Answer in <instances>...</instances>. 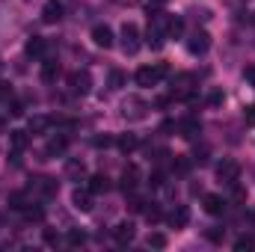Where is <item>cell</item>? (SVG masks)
I'll use <instances>...</instances> for the list:
<instances>
[{
	"instance_id": "cell-1",
	"label": "cell",
	"mask_w": 255,
	"mask_h": 252,
	"mask_svg": "<svg viewBox=\"0 0 255 252\" xmlns=\"http://www.w3.org/2000/svg\"><path fill=\"white\" fill-rule=\"evenodd\" d=\"M136 83L139 86H154L157 80H163V77H169V65L166 63H157V65H142V68H136Z\"/></svg>"
},
{
	"instance_id": "cell-2",
	"label": "cell",
	"mask_w": 255,
	"mask_h": 252,
	"mask_svg": "<svg viewBox=\"0 0 255 252\" xmlns=\"http://www.w3.org/2000/svg\"><path fill=\"white\" fill-rule=\"evenodd\" d=\"M217 178H220L223 184H235V181L241 178V163L232 160V157H223V160L217 163Z\"/></svg>"
},
{
	"instance_id": "cell-3",
	"label": "cell",
	"mask_w": 255,
	"mask_h": 252,
	"mask_svg": "<svg viewBox=\"0 0 255 252\" xmlns=\"http://www.w3.org/2000/svg\"><path fill=\"white\" fill-rule=\"evenodd\" d=\"M139 30H136V24H130L128 21L125 27H122V51H125L128 57H133L136 51H139Z\"/></svg>"
},
{
	"instance_id": "cell-4",
	"label": "cell",
	"mask_w": 255,
	"mask_h": 252,
	"mask_svg": "<svg viewBox=\"0 0 255 252\" xmlns=\"http://www.w3.org/2000/svg\"><path fill=\"white\" fill-rule=\"evenodd\" d=\"M145 113H148V104L142 98H128L122 104V116L128 122H139V119H145Z\"/></svg>"
},
{
	"instance_id": "cell-5",
	"label": "cell",
	"mask_w": 255,
	"mask_h": 252,
	"mask_svg": "<svg viewBox=\"0 0 255 252\" xmlns=\"http://www.w3.org/2000/svg\"><path fill=\"white\" fill-rule=\"evenodd\" d=\"M187 51H190L193 57H205V54L211 51V36H208L205 30H196L190 36V42H187Z\"/></svg>"
},
{
	"instance_id": "cell-6",
	"label": "cell",
	"mask_w": 255,
	"mask_h": 252,
	"mask_svg": "<svg viewBox=\"0 0 255 252\" xmlns=\"http://www.w3.org/2000/svg\"><path fill=\"white\" fill-rule=\"evenodd\" d=\"M68 86H71L74 95H89V92H92V77H89V71H74V74L68 77Z\"/></svg>"
},
{
	"instance_id": "cell-7",
	"label": "cell",
	"mask_w": 255,
	"mask_h": 252,
	"mask_svg": "<svg viewBox=\"0 0 255 252\" xmlns=\"http://www.w3.org/2000/svg\"><path fill=\"white\" fill-rule=\"evenodd\" d=\"M92 42L98 45V48H104V51H110L113 48V30L107 27V24H98V27H92Z\"/></svg>"
},
{
	"instance_id": "cell-8",
	"label": "cell",
	"mask_w": 255,
	"mask_h": 252,
	"mask_svg": "<svg viewBox=\"0 0 255 252\" xmlns=\"http://www.w3.org/2000/svg\"><path fill=\"white\" fill-rule=\"evenodd\" d=\"M202 208H205L211 217H223V211H226V199L217 196V193H205V196H202Z\"/></svg>"
},
{
	"instance_id": "cell-9",
	"label": "cell",
	"mask_w": 255,
	"mask_h": 252,
	"mask_svg": "<svg viewBox=\"0 0 255 252\" xmlns=\"http://www.w3.org/2000/svg\"><path fill=\"white\" fill-rule=\"evenodd\" d=\"M71 205L77 208V211H83V214H89L92 211V190H74L71 193Z\"/></svg>"
},
{
	"instance_id": "cell-10",
	"label": "cell",
	"mask_w": 255,
	"mask_h": 252,
	"mask_svg": "<svg viewBox=\"0 0 255 252\" xmlns=\"http://www.w3.org/2000/svg\"><path fill=\"white\" fill-rule=\"evenodd\" d=\"M187 223H190V208H187V205H178V208L169 214V226H172V229H187Z\"/></svg>"
},
{
	"instance_id": "cell-11",
	"label": "cell",
	"mask_w": 255,
	"mask_h": 252,
	"mask_svg": "<svg viewBox=\"0 0 255 252\" xmlns=\"http://www.w3.org/2000/svg\"><path fill=\"white\" fill-rule=\"evenodd\" d=\"M45 48H48V45H45V39H42V36H30V39H27V45H24V54H27V57H33V60H39V57L45 54Z\"/></svg>"
},
{
	"instance_id": "cell-12",
	"label": "cell",
	"mask_w": 255,
	"mask_h": 252,
	"mask_svg": "<svg viewBox=\"0 0 255 252\" xmlns=\"http://www.w3.org/2000/svg\"><path fill=\"white\" fill-rule=\"evenodd\" d=\"M113 238H116V244H130V241L136 238V229H133V223H119V226L113 229Z\"/></svg>"
},
{
	"instance_id": "cell-13",
	"label": "cell",
	"mask_w": 255,
	"mask_h": 252,
	"mask_svg": "<svg viewBox=\"0 0 255 252\" xmlns=\"http://www.w3.org/2000/svg\"><path fill=\"white\" fill-rule=\"evenodd\" d=\"M60 18H63V6H60L57 0L45 3V9H42V21H45V24H57Z\"/></svg>"
},
{
	"instance_id": "cell-14",
	"label": "cell",
	"mask_w": 255,
	"mask_h": 252,
	"mask_svg": "<svg viewBox=\"0 0 255 252\" xmlns=\"http://www.w3.org/2000/svg\"><path fill=\"white\" fill-rule=\"evenodd\" d=\"M65 178H68V181H83V178H86L83 160H68V163H65Z\"/></svg>"
},
{
	"instance_id": "cell-15",
	"label": "cell",
	"mask_w": 255,
	"mask_h": 252,
	"mask_svg": "<svg viewBox=\"0 0 255 252\" xmlns=\"http://www.w3.org/2000/svg\"><path fill=\"white\" fill-rule=\"evenodd\" d=\"M175 127H178V133H181L184 139H196V136H199V130H202V125H199L196 119H184V122H178Z\"/></svg>"
},
{
	"instance_id": "cell-16",
	"label": "cell",
	"mask_w": 255,
	"mask_h": 252,
	"mask_svg": "<svg viewBox=\"0 0 255 252\" xmlns=\"http://www.w3.org/2000/svg\"><path fill=\"white\" fill-rule=\"evenodd\" d=\"M181 33H184V18H178V15L166 18V36L169 39H181Z\"/></svg>"
},
{
	"instance_id": "cell-17",
	"label": "cell",
	"mask_w": 255,
	"mask_h": 252,
	"mask_svg": "<svg viewBox=\"0 0 255 252\" xmlns=\"http://www.w3.org/2000/svg\"><path fill=\"white\" fill-rule=\"evenodd\" d=\"M27 142H30L27 130H9V145H12V151H24Z\"/></svg>"
},
{
	"instance_id": "cell-18",
	"label": "cell",
	"mask_w": 255,
	"mask_h": 252,
	"mask_svg": "<svg viewBox=\"0 0 255 252\" xmlns=\"http://www.w3.org/2000/svg\"><path fill=\"white\" fill-rule=\"evenodd\" d=\"M65 148H68V139H65V136H54V139L48 142L45 154H48V157H60V154H65Z\"/></svg>"
},
{
	"instance_id": "cell-19",
	"label": "cell",
	"mask_w": 255,
	"mask_h": 252,
	"mask_svg": "<svg viewBox=\"0 0 255 252\" xmlns=\"http://www.w3.org/2000/svg\"><path fill=\"white\" fill-rule=\"evenodd\" d=\"M136 181H139V169L136 166H128L125 172H122V190L130 193V190L136 187Z\"/></svg>"
},
{
	"instance_id": "cell-20",
	"label": "cell",
	"mask_w": 255,
	"mask_h": 252,
	"mask_svg": "<svg viewBox=\"0 0 255 252\" xmlns=\"http://www.w3.org/2000/svg\"><path fill=\"white\" fill-rule=\"evenodd\" d=\"M57 77H60V63H57V60L42 63V80H45V83H54Z\"/></svg>"
},
{
	"instance_id": "cell-21",
	"label": "cell",
	"mask_w": 255,
	"mask_h": 252,
	"mask_svg": "<svg viewBox=\"0 0 255 252\" xmlns=\"http://www.w3.org/2000/svg\"><path fill=\"white\" fill-rule=\"evenodd\" d=\"M51 125H54V122H51L48 116H33V119H30V133H33V136H39V133H45Z\"/></svg>"
},
{
	"instance_id": "cell-22",
	"label": "cell",
	"mask_w": 255,
	"mask_h": 252,
	"mask_svg": "<svg viewBox=\"0 0 255 252\" xmlns=\"http://www.w3.org/2000/svg\"><path fill=\"white\" fill-rule=\"evenodd\" d=\"M116 145H119V148H122L125 154H130V151H133V148L139 145V139H136V133H122V136L116 139Z\"/></svg>"
},
{
	"instance_id": "cell-23",
	"label": "cell",
	"mask_w": 255,
	"mask_h": 252,
	"mask_svg": "<svg viewBox=\"0 0 255 252\" xmlns=\"http://www.w3.org/2000/svg\"><path fill=\"white\" fill-rule=\"evenodd\" d=\"M89 190H92V193H107V190H110V178H107V175H92V178H89Z\"/></svg>"
},
{
	"instance_id": "cell-24",
	"label": "cell",
	"mask_w": 255,
	"mask_h": 252,
	"mask_svg": "<svg viewBox=\"0 0 255 252\" xmlns=\"http://www.w3.org/2000/svg\"><path fill=\"white\" fill-rule=\"evenodd\" d=\"M36 187H39V193H42V196H57L60 184H57L54 178H39V184H36Z\"/></svg>"
},
{
	"instance_id": "cell-25",
	"label": "cell",
	"mask_w": 255,
	"mask_h": 252,
	"mask_svg": "<svg viewBox=\"0 0 255 252\" xmlns=\"http://www.w3.org/2000/svg\"><path fill=\"white\" fill-rule=\"evenodd\" d=\"M145 244H148V247H151V250H163V247H166V244H169V241H166V235H163V232H151V235H148V241H145Z\"/></svg>"
},
{
	"instance_id": "cell-26",
	"label": "cell",
	"mask_w": 255,
	"mask_h": 252,
	"mask_svg": "<svg viewBox=\"0 0 255 252\" xmlns=\"http://www.w3.org/2000/svg\"><path fill=\"white\" fill-rule=\"evenodd\" d=\"M9 208H12V211H24V208H27V196H24V193H12V196H9Z\"/></svg>"
},
{
	"instance_id": "cell-27",
	"label": "cell",
	"mask_w": 255,
	"mask_h": 252,
	"mask_svg": "<svg viewBox=\"0 0 255 252\" xmlns=\"http://www.w3.org/2000/svg\"><path fill=\"white\" fill-rule=\"evenodd\" d=\"M24 217H27V223H42V220H45V211H42V208H30V205H27V208H24Z\"/></svg>"
},
{
	"instance_id": "cell-28",
	"label": "cell",
	"mask_w": 255,
	"mask_h": 252,
	"mask_svg": "<svg viewBox=\"0 0 255 252\" xmlns=\"http://www.w3.org/2000/svg\"><path fill=\"white\" fill-rule=\"evenodd\" d=\"M122 86H125V71L113 68L110 71V89H122Z\"/></svg>"
},
{
	"instance_id": "cell-29",
	"label": "cell",
	"mask_w": 255,
	"mask_h": 252,
	"mask_svg": "<svg viewBox=\"0 0 255 252\" xmlns=\"http://www.w3.org/2000/svg\"><path fill=\"white\" fill-rule=\"evenodd\" d=\"M68 244H71V247H83V244H86V232L71 229V232H68Z\"/></svg>"
},
{
	"instance_id": "cell-30",
	"label": "cell",
	"mask_w": 255,
	"mask_h": 252,
	"mask_svg": "<svg viewBox=\"0 0 255 252\" xmlns=\"http://www.w3.org/2000/svg\"><path fill=\"white\" fill-rule=\"evenodd\" d=\"M253 247H255V241L250 238V235H244V238H238V241H235V250H238V252H250Z\"/></svg>"
},
{
	"instance_id": "cell-31",
	"label": "cell",
	"mask_w": 255,
	"mask_h": 252,
	"mask_svg": "<svg viewBox=\"0 0 255 252\" xmlns=\"http://www.w3.org/2000/svg\"><path fill=\"white\" fill-rule=\"evenodd\" d=\"M190 166H193L190 157H178V160H175V172H178V175H187V172H190Z\"/></svg>"
},
{
	"instance_id": "cell-32",
	"label": "cell",
	"mask_w": 255,
	"mask_h": 252,
	"mask_svg": "<svg viewBox=\"0 0 255 252\" xmlns=\"http://www.w3.org/2000/svg\"><path fill=\"white\" fill-rule=\"evenodd\" d=\"M205 235H208V241H211V244H223V235H226V229H208Z\"/></svg>"
},
{
	"instance_id": "cell-33",
	"label": "cell",
	"mask_w": 255,
	"mask_h": 252,
	"mask_svg": "<svg viewBox=\"0 0 255 252\" xmlns=\"http://www.w3.org/2000/svg\"><path fill=\"white\" fill-rule=\"evenodd\" d=\"M42 238H45V244H48V247H57V244H60V235H57L54 229H45V232H42Z\"/></svg>"
},
{
	"instance_id": "cell-34",
	"label": "cell",
	"mask_w": 255,
	"mask_h": 252,
	"mask_svg": "<svg viewBox=\"0 0 255 252\" xmlns=\"http://www.w3.org/2000/svg\"><path fill=\"white\" fill-rule=\"evenodd\" d=\"M223 101H226V95H223V92H220V89H214V92H211V95H208V104H211V107H220V104H223Z\"/></svg>"
},
{
	"instance_id": "cell-35",
	"label": "cell",
	"mask_w": 255,
	"mask_h": 252,
	"mask_svg": "<svg viewBox=\"0 0 255 252\" xmlns=\"http://www.w3.org/2000/svg\"><path fill=\"white\" fill-rule=\"evenodd\" d=\"M145 220H148V223H160V208H157V205L145 208Z\"/></svg>"
},
{
	"instance_id": "cell-36",
	"label": "cell",
	"mask_w": 255,
	"mask_h": 252,
	"mask_svg": "<svg viewBox=\"0 0 255 252\" xmlns=\"http://www.w3.org/2000/svg\"><path fill=\"white\" fill-rule=\"evenodd\" d=\"M244 80H247L250 86H255V65H247V68H244Z\"/></svg>"
},
{
	"instance_id": "cell-37",
	"label": "cell",
	"mask_w": 255,
	"mask_h": 252,
	"mask_svg": "<svg viewBox=\"0 0 255 252\" xmlns=\"http://www.w3.org/2000/svg\"><path fill=\"white\" fill-rule=\"evenodd\" d=\"M92 142H95L98 148H107V145H113V136H95Z\"/></svg>"
},
{
	"instance_id": "cell-38",
	"label": "cell",
	"mask_w": 255,
	"mask_h": 252,
	"mask_svg": "<svg viewBox=\"0 0 255 252\" xmlns=\"http://www.w3.org/2000/svg\"><path fill=\"white\" fill-rule=\"evenodd\" d=\"M163 178H166L163 172H151V178H148V184H151V187H160V184H163Z\"/></svg>"
},
{
	"instance_id": "cell-39",
	"label": "cell",
	"mask_w": 255,
	"mask_h": 252,
	"mask_svg": "<svg viewBox=\"0 0 255 252\" xmlns=\"http://www.w3.org/2000/svg\"><path fill=\"white\" fill-rule=\"evenodd\" d=\"M130 211H145V202L139 196H130Z\"/></svg>"
},
{
	"instance_id": "cell-40",
	"label": "cell",
	"mask_w": 255,
	"mask_h": 252,
	"mask_svg": "<svg viewBox=\"0 0 255 252\" xmlns=\"http://www.w3.org/2000/svg\"><path fill=\"white\" fill-rule=\"evenodd\" d=\"M244 119H247V125H255V104H250V107L244 110Z\"/></svg>"
},
{
	"instance_id": "cell-41",
	"label": "cell",
	"mask_w": 255,
	"mask_h": 252,
	"mask_svg": "<svg viewBox=\"0 0 255 252\" xmlns=\"http://www.w3.org/2000/svg\"><path fill=\"white\" fill-rule=\"evenodd\" d=\"M232 187H235V193H232V196H235V202H244V199H247V193H244V187H238V181H235Z\"/></svg>"
},
{
	"instance_id": "cell-42",
	"label": "cell",
	"mask_w": 255,
	"mask_h": 252,
	"mask_svg": "<svg viewBox=\"0 0 255 252\" xmlns=\"http://www.w3.org/2000/svg\"><path fill=\"white\" fill-rule=\"evenodd\" d=\"M9 113H12V116H24V107H21L18 101H12V110H9Z\"/></svg>"
}]
</instances>
